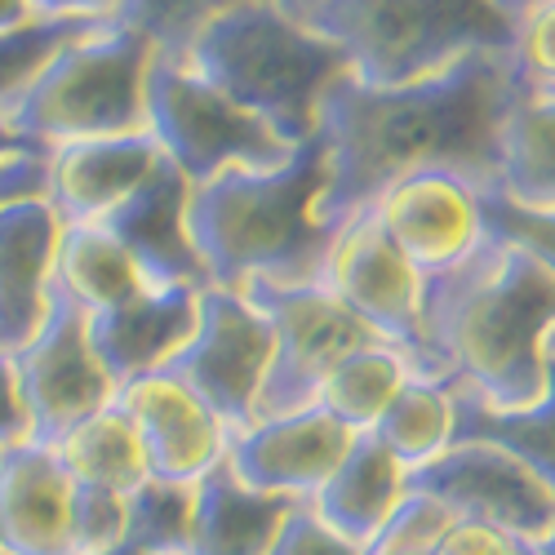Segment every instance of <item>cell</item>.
<instances>
[{
    "mask_svg": "<svg viewBox=\"0 0 555 555\" xmlns=\"http://www.w3.org/2000/svg\"><path fill=\"white\" fill-rule=\"evenodd\" d=\"M512 54H467L453 67L409 85H364L351 72L320 99V138L330 152V182L315 214L347 227L374 209L409 173L444 169L472 188H498V138L516 99Z\"/></svg>",
    "mask_w": 555,
    "mask_h": 555,
    "instance_id": "obj_1",
    "label": "cell"
},
{
    "mask_svg": "<svg viewBox=\"0 0 555 555\" xmlns=\"http://www.w3.org/2000/svg\"><path fill=\"white\" fill-rule=\"evenodd\" d=\"M423 338L440 383L498 409L533 404L555 360V275L485 236L472 258L423 275Z\"/></svg>",
    "mask_w": 555,
    "mask_h": 555,
    "instance_id": "obj_2",
    "label": "cell"
},
{
    "mask_svg": "<svg viewBox=\"0 0 555 555\" xmlns=\"http://www.w3.org/2000/svg\"><path fill=\"white\" fill-rule=\"evenodd\" d=\"M330 182L320 129L275 169H227L188 201V231L214 289L245 285H320L338 227L315 205Z\"/></svg>",
    "mask_w": 555,
    "mask_h": 555,
    "instance_id": "obj_3",
    "label": "cell"
},
{
    "mask_svg": "<svg viewBox=\"0 0 555 555\" xmlns=\"http://www.w3.org/2000/svg\"><path fill=\"white\" fill-rule=\"evenodd\" d=\"M188 59L218 94L302 147L320 125L325 89L351 72L343 44L311 31L275 0H245L196 31Z\"/></svg>",
    "mask_w": 555,
    "mask_h": 555,
    "instance_id": "obj_4",
    "label": "cell"
},
{
    "mask_svg": "<svg viewBox=\"0 0 555 555\" xmlns=\"http://www.w3.org/2000/svg\"><path fill=\"white\" fill-rule=\"evenodd\" d=\"M298 18L343 44L364 85H409L467 54H516V23L498 0H315Z\"/></svg>",
    "mask_w": 555,
    "mask_h": 555,
    "instance_id": "obj_5",
    "label": "cell"
},
{
    "mask_svg": "<svg viewBox=\"0 0 555 555\" xmlns=\"http://www.w3.org/2000/svg\"><path fill=\"white\" fill-rule=\"evenodd\" d=\"M152 59L156 44L147 36L103 23L44 63V72L10 112V125L36 147L143 133Z\"/></svg>",
    "mask_w": 555,
    "mask_h": 555,
    "instance_id": "obj_6",
    "label": "cell"
},
{
    "mask_svg": "<svg viewBox=\"0 0 555 555\" xmlns=\"http://www.w3.org/2000/svg\"><path fill=\"white\" fill-rule=\"evenodd\" d=\"M147 133L192 188L227 169H275L294 156L271 125L218 94L188 59L173 54H156L147 72Z\"/></svg>",
    "mask_w": 555,
    "mask_h": 555,
    "instance_id": "obj_7",
    "label": "cell"
},
{
    "mask_svg": "<svg viewBox=\"0 0 555 555\" xmlns=\"http://www.w3.org/2000/svg\"><path fill=\"white\" fill-rule=\"evenodd\" d=\"M241 294L267 315L275 334L258 418H281V413L315 404L343 356L378 343V334L364 330L325 285H245Z\"/></svg>",
    "mask_w": 555,
    "mask_h": 555,
    "instance_id": "obj_8",
    "label": "cell"
},
{
    "mask_svg": "<svg viewBox=\"0 0 555 555\" xmlns=\"http://www.w3.org/2000/svg\"><path fill=\"white\" fill-rule=\"evenodd\" d=\"M275 356V334L267 315L241 289H205L201 294V325L188 338L165 374L192 387L218 423L236 436L258 423V400L267 387V369Z\"/></svg>",
    "mask_w": 555,
    "mask_h": 555,
    "instance_id": "obj_9",
    "label": "cell"
},
{
    "mask_svg": "<svg viewBox=\"0 0 555 555\" xmlns=\"http://www.w3.org/2000/svg\"><path fill=\"white\" fill-rule=\"evenodd\" d=\"M320 285H325L364 330H374L383 343L404 351L423 378H436L427 338H423V271L391 245L374 209L356 214L338 231Z\"/></svg>",
    "mask_w": 555,
    "mask_h": 555,
    "instance_id": "obj_10",
    "label": "cell"
},
{
    "mask_svg": "<svg viewBox=\"0 0 555 555\" xmlns=\"http://www.w3.org/2000/svg\"><path fill=\"white\" fill-rule=\"evenodd\" d=\"M18 396L27 409L31 444H59L72 427L94 418L99 409L116 400V383L107 378L103 360L89 347L85 311L54 289L50 311L36 338L10 356Z\"/></svg>",
    "mask_w": 555,
    "mask_h": 555,
    "instance_id": "obj_11",
    "label": "cell"
},
{
    "mask_svg": "<svg viewBox=\"0 0 555 555\" xmlns=\"http://www.w3.org/2000/svg\"><path fill=\"white\" fill-rule=\"evenodd\" d=\"M409 493L440 502L453 520L493 525L520 538H542L555 529V493L512 453L480 440H453L440 457L404 476Z\"/></svg>",
    "mask_w": 555,
    "mask_h": 555,
    "instance_id": "obj_12",
    "label": "cell"
},
{
    "mask_svg": "<svg viewBox=\"0 0 555 555\" xmlns=\"http://www.w3.org/2000/svg\"><path fill=\"white\" fill-rule=\"evenodd\" d=\"M374 218L383 222L391 245L423 275L457 267L489 236L485 214H480V188H472L467 178L444 173V169L400 178L396 188L378 196Z\"/></svg>",
    "mask_w": 555,
    "mask_h": 555,
    "instance_id": "obj_13",
    "label": "cell"
},
{
    "mask_svg": "<svg viewBox=\"0 0 555 555\" xmlns=\"http://www.w3.org/2000/svg\"><path fill=\"white\" fill-rule=\"evenodd\" d=\"M351 440L356 431H347L334 413L307 404L281 413V418H258L254 427L236 431L227 444V467L262 493L311 502L315 489L338 472Z\"/></svg>",
    "mask_w": 555,
    "mask_h": 555,
    "instance_id": "obj_14",
    "label": "cell"
},
{
    "mask_svg": "<svg viewBox=\"0 0 555 555\" xmlns=\"http://www.w3.org/2000/svg\"><path fill=\"white\" fill-rule=\"evenodd\" d=\"M116 404L138 431L147 472L156 480L196 485L205 472H214L227 457L231 431L218 423V413L173 374H147L116 391Z\"/></svg>",
    "mask_w": 555,
    "mask_h": 555,
    "instance_id": "obj_15",
    "label": "cell"
},
{
    "mask_svg": "<svg viewBox=\"0 0 555 555\" xmlns=\"http://www.w3.org/2000/svg\"><path fill=\"white\" fill-rule=\"evenodd\" d=\"M188 201L192 182L165 156L143 188L103 218V227L129 249L152 289H209L205 262L188 231Z\"/></svg>",
    "mask_w": 555,
    "mask_h": 555,
    "instance_id": "obj_16",
    "label": "cell"
},
{
    "mask_svg": "<svg viewBox=\"0 0 555 555\" xmlns=\"http://www.w3.org/2000/svg\"><path fill=\"white\" fill-rule=\"evenodd\" d=\"M205 289H143L107 311L85 315L89 347L103 360L116 391L133 378L160 374V369L188 347L201 325Z\"/></svg>",
    "mask_w": 555,
    "mask_h": 555,
    "instance_id": "obj_17",
    "label": "cell"
},
{
    "mask_svg": "<svg viewBox=\"0 0 555 555\" xmlns=\"http://www.w3.org/2000/svg\"><path fill=\"white\" fill-rule=\"evenodd\" d=\"M160 160L165 152L147 129L50 147V188H44V201H50L63 227L103 222L120 201H129L143 188Z\"/></svg>",
    "mask_w": 555,
    "mask_h": 555,
    "instance_id": "obj_18",
    "label": "cell"
},
{
    "mask_svg": "<svg viewBox=\"0 0 555 555\" xmlns=\"http://www.w3.org/2000/svg\"><path fill=\"white\" fill-rule=\"evenodd\" d=\"M63 222L44 196L0 209V356L23 351L54 298V254Z\"/></svg>",
    "mask_w": 555,
    "mask_h": 555,
    "instance_id": "obj_19",
    "label": "cell"
},
{
    "mask_svg": "<svg viewBox=\"0 0 555 555\" xmlns=\"http://www.w3.org/2000/svg\"><path fill=\"white\" fill-rule=\"evenodd\" d=\"M72 476L50 444L0 449V555H72Z\"/></svg>",
    "mask_w": 555,
    "mask_h": 555,
    "instance_id": "obj_20",
    "label": "cell"
},
{
    "mask_svg": "<svg viewBox=\"0 0 555 555\" xmlns=\"http://www.w3.org/2000/svg\"><path fill=\"white\" fill-rule=\"evenodd\" d=\"M294 506H298L294 498L245 485L222 457L214 472L196 480L188 555H267Z\"/></svg>",
    "mask_w": 555,
    "mask_h": 555,
    "instance_id": "obj_21",
    "label": "cell"
},
{
    "mask_svg": "<svg viewBox=\"0 0 555 555\" xmlns=\"http://www.w3.org/2000/svg\"><path fill=\"white\" fill-rule=\"evenodd\" d=\"M404 476L409 472L400 467V462L369 431H360L351 440L347 457L338 462V472L315 489L311 506L330 529H338L343 538L369 546L378 538V529L400 512V502L409 498Z\"/></svg>",
    "mask_w": 555,
    "mask_h": 555,
    "instance_id": "obj_22",
    "label": "cell"
},
{
    "mask_svg": "<svg viewBox=\"0 0 555 555\" xmlns=\"http://www.w3.org/2000/svg\"><path fill=\"white\" fill-rule=\"evenodd\" d=\"M493 192L525 209H555V89L516 85L498 138Z\"/></svg>",
    "mask_w": 555,
    "mask_h": 555,
    "instance_id": "obj_23",
    "label": "cell"
},
{
    "mask_svg": "<svg viewBox=\"0 0 555 555\" xmlns=\"http://www.w3.org/2000/svg\"><path fill=\"white\" fill-rule=\"evenodd\" d=\"M449 391H453V440H480L512 453L555 493V360L546 391L520 409H498L462 387Z\"/></svg>",
    "mask_w": 555,
    "mask_h": 555,
    "instance_id": "obj_24",
    "label": "cell"
},
{
    "mask_svg": "<svg viewBox=\"0 0 555 555\" xmlns=\"http://www.w3.org/2000/svg\"><path fill=\"white\" fill-rule=\"evenodd\" d=\"M54 289L63 298H72L85 315H94V311H107L152 285H147V275L138 271V262L129 258V249L103 222H76V227H63V236H59Z\"/></svg>",
    "mask_w": 555,
    "mask_h": 555,
    "instance_id": "obj_25",
    "label": "cell"
},
{
    "mask_svg": "<svg viewBox=\"0 0 555 555\" xmlns=\"http://www.w3.org/2000/svg\"><path fill=\"white\" fill-rule=\"evenodd\" d=\"M50 449L76 485H99V489L129 493L152 476L143 444H138V431H133V423L125 418V409L116 400L107 409H99L94 418H85L80 427H72Z\"/></svg>",
    "mask_w": 555,
    "mask_h": 555,
    "instance_id": "obj_26",
    "label": "cell"
},
{
    "mask_svg": "<svg viewBox=\"0 0 555 555\" xmlns=\"http://www.w3.org/2000/svg\"><path fill=\"white\" fill-rule=\"evenodd\" d=\"M418 374L413 369V360L404 351H396L391 343H364L356 347L351 356H343V364L330 374V383L320 387L315 404L334 413V418L347 427V431H369L378 418H383V409L400 396V387Z\"/></svg>",
    "mask_w": 555,
    "mask_h": 555,
    "instance_id": "obj_27",
    "label": "cell"
},
{
    "mask_svg": "<svg viewBox=\"0 0 555 555\" xmlns=\"http://www.w3.org/2000/svg\"><path fill=\"white\" fill-rule=\"evenodd\" d=\"M369 436H374L404 472L440 457L453 444V391H449V383L413 374L400 387V396L383 409V418L369 427Z\"/></svg>",
    "mask_w": 555,
    "mask_h": 555,
    "instance_id": "obj_28",
    "label": "cell"
},
{
    "mask_svg": "<svg viewBox=\"0 0 555 555\" xmlns=\"http://www.w3.org/2000/svg\"><path fill=\"white\" fill-rule=\"evenodd\" d=\"M192 506L196 485L147 476L125 493V542L147 555H188L192 551Z\"/></svg>",
    "mask_w": 555,
    "mask_h": 555,
    "instance_id": "obj_29",
    "label": "cell"
},
{
    "mask_svg": "<svg viewBox=\"0 0 555 555\" xmlns=\"http://www.w3.org/2000/svg\"><path fill=\"white\" fill-rule=\"evenodd\" d=\"M107 18H31L27 27L0 31V116L10 120L18 99L31 89V80L44 72L63 44L99 31Z\"/></svg>",
    "mask_w": 555,
    "mask_h": 555,
    "instance_id": "obj_30",
    "label": "cell"
},
{
    "mask_svg": "<svg viewBox=\"0 0 555 555\" xmlns=\"http://www.w3.org/2000/svg\"><path fill=\"white\" fill-rule=\"evenodd\" d=\"M236 5H245V0H116L112 23L147 36L156 44V54L182 59L205 23H214L218 14Z\"/></svg>",
    "mask_w": 555,
    "mask_h": 555,
    "instance_id": "obj_31",
    "label": "cell"
},
{
    "mask_svg": "<svg viewBox=\"0 0 555 555\" xmlns=\"http://www.w3.org/2000/svg\"><path fill=\"white\" fill-rule=\"evenodd\" d=\"M480 214H485V231L493 241L525 249L555 275V209H525L498 192H480Z\"/></svg>",
    "mask_w": 555,
    "mask_h": 555,
    "instance_id": "obj_32",
    "label": "cell"
},
{
    "mask_svg": "<svg viewBox=\"0 0 555 555\" xmlns=\"http://www.w3.org/2000/svg\"><path fill=\"white\" fill-rule=\"evenodd\" d=\"M67 533H72V555H94L125 542V493L72 480Z\"/></svg>",
    "mask_w": 555,
    "mask_h": 555,
    "instance_id": "obj_33",
    "label": "cell"
},
{
    "mask_svg": "<svg viewBox=\"0 0 555 555\" xmlns=\"http://www.w3.org/2000/svg\"><path fill=\"white\" fill-rule=\"evenodd\" d=\"M449 525H453V516L440 502L409 493L400 502V512L378 529V538L364 546V555H436V542Z\"/></svg>",
    "mask_w": 555,
    "mask_h": 555,
    "instance_id": "obj_34",
    "label": "cell"
},
{
    "mask_svg": "<svg viewBox=\"0 0 555 555\" xmlns=\"http://www.w3.org/2000/svg\"><path fill=\"white\" fill-rule=\"evenodd\" d=\"M516 72L529 89H555V0L538 5L516 23Z\"/></svg>",
    "mask_w": 555,
    "mask_h": 555,
    "instance_id": "obj_35",
    "label": "cell"
},
{
    "mask_svg": "<svg viewBox=\"0 0 555 555\" xmlns=\"http://www.w3.org/2000/svg\"><path fill=\"white\" fill-rule=\"evenodd\" d=\"M267 555H364V546L343 538L338 529H330L315 516L311 502H298L289 512V520H285V529L275 533Z\"/></svg>",
    "mask_w": 555,
    "mask_h": 555,
    "instance_id": "obj_36",
    "label": "cell"
},
{
    "mask_svg": "<svg viewBox=\"0 0 555 555\" xmlns=\"http://www.w3.org/2000/svg\"><path fill=\"white\" fill-rule=\"evenodd\" d=\"M436 555H542V551H538L533 538L506 533V529H493V525H476V520H453L440 533Z\"/></svg>",
    "mask_w": 555,
    "mask_h": 555,
    "instance_id": "obj_37",
    "label": "cell"
},
{
    "mask_svg": "<svg viewBox=\"0 0 555 555\" xmlns=\"http://www.w3.org/2000/svg\"><path fill=\"white\" fill-rule=\"evenodd\" d=\"M44 188H50V147L0 165V209L14 201H27V196H44Z\"/></svg>",
    "mask_w": 555,
    "mask_h": 555,
    "instance_id": "obj_38",
    "label": "cell"
},
{
    "mask_svg": "<svg viewBox=\"0 0 555 555\" xmlns=\"http://www.w3.org/2000/svg\"><path fill=\"white\" fill-rule=\"evenodd\" d=\"M31 427H27V409L18 396V378H14V360L0 356V449L27 444Z\"/></svg>",
    "mask_w": 555,
    "mask_h": 555,
    "instance_id": "obj_39",
    "label": "cell"
},
{
    "mask_svg": "<svg viewBox=\"0 0 555 555\" xmlns=\"http://www.w3.org/2000/svg\"><path fill=\"white\" fill-rule=\"evenodd\" d=\"M36 18H107L112 23V10L116 0H27Z\"/></svg>",
    "mask_w": 555,
    "mask_h": 555,
    "instance_id": "obj_40",
    "label": "cell"
},
{
    "mask_svg": "<svg viewBox=\"0 0 555 555\" xmlns=\"http://www.w3.org/2000/svg\"><path fill=\"white\" fill-rule=\"evenodd\" d=\"M27 152H40L31 138H23L5 116H0V165H10L14 156H27Z\"/></svg>",
    "mask_w": 555,
    "mask_h": 555,
    "instance_id": "obj_41",
    "label": "cell"
},
{
    "mask_svg": "<svg viewBox=\"0 0 555 555\" xmlns=\"http://www.w3.org/2000/svg\"><path fill=\"white\" fill-rule=\"evenodd\" d=\"M36 14L27 0H0V31H14V27H27Z\"/></svg>",
    "mask_w": 555,
    "mask_h": 555,
    "instance_id": "obj_42",
    "label": "cell"
},
{
    "mask_svg": "<svg viewBox=\"0 0 555 555\" xmlns=\"http://www.w3.org/2000/svg\"><path fill=\"white\" fill-rule=\"evenodd\" d=\"M533 5H538V0H498V10H502L506 18H512V23H520V18H525Z\"/></svg>",
    "mask_w": 555,
    "mask_h": 555,
    "instance_id": "obj_43",
    "label": "cell"
},
{
    "mask_svg": "<svg viewBox=\"0 0 555 555\" xmlns=\"http://www.w3.org/2000/svg\"><path fill=\"white\" fill-rule=\"evenodd\" d=\"M94 555H147V551H138L133 542H116V546H107V551H94Z\"/></svg>",
    "mask_w": 555,
    "mask_h": 555,
    "instance_id": "obj_44",
    "label": "cell"
},
{
    "mask_svg": "<svg viewBox=\"0 0 555 555\" xmlns=\"http://www.w3.org/2000/svg\"><path fill=\"white\" fill-rule=\"evenodd\" d=\"M538 551H542V555H555V529H546V533L538 538Z\"/></svg>",
    "mask_w": 555,
    "mask_h": 555,
    "instance_id": "obj_45",
    "label": "cell"
},
{
    "mask_svg": "<svg viewBox=\"0 0 555 555\" xmlns=\"http://www.w3.org/2000/svg\"><path fill=\"white\" fill-rule=\"evenodd\" d=\"M275 5H281V10H289V14H298V5H302V0H275Z\"/></svg>",
    "mask_w": 555,
    "mask_h": 555,
    "instance_id": "obj_46",
    "label": "cell"
},
{
    "mask_svg": "<svg viewBox=\"0 0 555 555\" xmlns=\"http://www.w3.org/2000/svg\"><path fill=\"white\" fill-rule=\"evenodd\" d=\"M307 5H315V0H302V5H298V14H302V10H307Z\"/></svg>",
    "mask_w": 555,
    "mask_h": 555,
    "instance_id": "obj_47",
    "label": "cell"
}]
</instances>
